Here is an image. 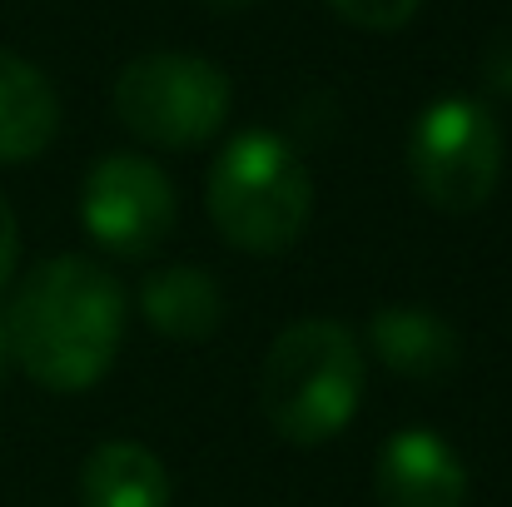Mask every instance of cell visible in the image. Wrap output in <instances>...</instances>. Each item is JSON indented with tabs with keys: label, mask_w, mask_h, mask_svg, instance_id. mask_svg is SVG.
Here are the masks:
<instances>
[{
	"label": "cell",
	"mask_w": 512,
	"mask_h": 507,
	"mask_svg": "<svg viewBox=\"0 0 512 507\" xmlns=\"http://www.w3.org/2000/svg\"><path fill=\"white\" fill-rule=\"evenodd\" d=\"M5 358L50 393L95 388L125 338V294L105 264L85 254H55L25 274L5 309Z\"/></svg>",
	"instance_id": "cell-1"
},
{
	"label": "cell",
	"mask_w": 512,
	"mask_h": 507,
	"mask_svg": "<svg viewBox=\"0 0 512 507\" xmlns=\"http://www.w3.org/2000/svg\"><path fill=\"white\" fill-rule=\"evenodd\" d=\"M363 403V348L334 319H299L269 343L259 368V413L294 443L319 448L339 438Z\"/></svg>",
	"instance_id": "cell-2"
},
{
	"label": "cell",
	"mask_w": 512,
	"mask_h": 507,
	"mask_svg": "<svg viewBox=\"0 0 512 507\" xmlns=\"http://www.w3.org/2000/svg\"><path fill=\"white\" fill-rule=\"evenodd\" d=\"M204 204L224 244L244 254H284L309 229L314 179L289 140L269 130H244L214 155Z\"/></svg>",
	"instance_id": "cell-3"
},
{
	"label": "cell",
	"mask_w": 512,
	"mask_h": 507,
	"mask_svg": "<svg viewBox=\"0 0 512 507\" xmlns=\"http://www.w3.org/2000/svg\"><path fill=\"white\" fill-rule=\"evenodd\" d=\"M115 115L155 150L209 145L229 120V75L214 60L184 50L140 55L115 80Z\"/></svg>",
	"instance_id": "cell-4"
},
{
	"label": "cell",
	"mask_w": 512,
	"mask_h": 507,
	"mask_svg": "<svg viewBox=\"0 0 512 507\" xmlns=\"http://www.w3.org/2000/svg\"><path fill=\"white\" fill-rule=\"evenodd\" d=\"M408 174L423 204L443 214H473L503 179V125L483 100L443 95L408 135Z\"/></svg>",
	"instance_id": "cell-5"
},
{
	"label": "cell",
	"mask_w": 512,
	"mask_h": 507,
	"mask_svg": "<svg viewBox=\"0 0 512 507\" xmlns=\"http://www.w3.org/2000/svg\"><path fill=\"white\" fill-rule=\"evenodd\" d=\"M85 234L115 259H150L174 234L179 199L170 174L145 155H105L80 184Z\"/></svg>",
	"instance_id": "cell-6"
},
{
	"label": "cell",
	"mask_w": 512,
	"mask_h": 507,
	"mask_svg": "<svg viewBox=\"0 0 512 507\" xmlns=\"http://www.w3.org/2000/svg\"><path fill=\"white\" fill-rule=\"evenodd\" d=\"M373 493L383 507H468V468L443 433L398 428L378 448Z\"/></svg>",
	"instance_id": "cell-7"
},
{
	"label": "cell",
	"mask_w": 512,
	"mask_h": 507,
	"mask_svg": "<svg viewBox=\"0 0 512 507\" xmlns=\"http://www.w3.org/2000/svg\"><path fill=\"white\" fill-rule=\"evenodd\" d=\"M368 348L398 378H443L463 358V343L453 334V324L443 314L423 309V304L378 309L373 324H368Z\"/></svg>",
	"instance_id": "cell-8"
},
{
	"label": "cell",
	"mask_w": 512,
	"mask_h": 507,
	"mask_svg": "<svg viewBox=\"0 0 512 507\" xmlns=\"http://www.w3.org/2000/svg\"><path fill=\"white\" fill-rule=\"evenodd\" d=\"M60 130V95L30 60L0 50V165H25L50 150Z\"/></svg>",
	"instance_id": "cell-9"
},
{
	"label": "cell",
	"mask_w": 512,
	"mask_h": 507,
	"mask_svg": "<svg viewBox=\"0 0 512 507\" xmlns=\"http://www.w3.org/2000/svg\"><path fill=\"white\" fill-rule=\"evenodd\" d=\"M140 309H145L150 329H160L165 338L199 343L224 324V289L199 264H170V269L145 274Z\"/></svg>",
	"instance_id": "cell-10"
},
{
	"label": "cell",
	"mask_w": 512,
	"mask_h": 507,
	"mask_svg": "<svg viewBox=\"0 0 512 507\" xmlns=\"http://www.w3.org/2000/svg\"><path fill=\"white\" fill-rule=\"evenodd\" d=\"M170 498V473L145 443H100L80 468V507H170Z\"/></svg>",
	"instance_id": "cell-11"
},
{
	"label": "cell",
	"mask_w": 512,
	"mask_h": 507,
	"mask_svg": "<svg viewBox=\"0 0 512 507\" xmlns=\"http://www.w3.org/2000/svg\"><path fill=\"white\" fill-rule=\"evenodd\" d=\"M423 0H329V10L358 30H403Z\"/></svg>",
	"instance_id": "cell-12"
},
{
	"label": "cell",
	"mask_w": 512,
	"mask_h": 507,
	"mask_svg": "<svg viewBox=\"0 0 512 507\" xmlns=\"http://www.w3.org/2000/svg\"><path fill=\"white\" fill-rule=\"evenodd\" d=\"M483 75H488V85H493L498 95H512V30L508 35H498V40L488 45Z\"/></svg>",
	"instance_id": "cell-13"
},
{
	"label": "cell",
	"mask_w": 512,
	"mask_h": 507,
	"mask_svg": "<svg viewBox=\"0 0 512 507\" xmlns=\"http://www.w3.org/2000/svg\"><path fill=\"white\" fill-rule=\"evenodd\" d=\"M15 254H20V229H15V209H10L5 194H0V289H5L10 274H15Z\"/></svg>",
	"instance_id": "cell-14"
},
{
	"label": "cell",
	"mask_w": 512,
	"mask_h": 507,
	"mask_svg": "<svg viewBox=\"0 0 512 507\" xmlns=\"http://www.w3.org/2000/svg\"><path fill=\"white\" fill-rule=\"evenodd\" d=\"M209 10H244V5H254V0H204Z\"/></svg>",
	"instance_id": "cell-15"
},
{
	"label": "cell",
	"mask_w": 512,
	"mask_h": 507,
	"mask_svg": "<svg viewBox=\"0 0 512 507\" xmlns=\"http://www.w3.org/2000/svg\"><path fill=\"white\" fill-rule=\"evenodd\" d=\"M5 363H10V358H5V338H0V383H5Z\"/></svg>",
	"instance_id": "cell-16"
}]
</instances>
